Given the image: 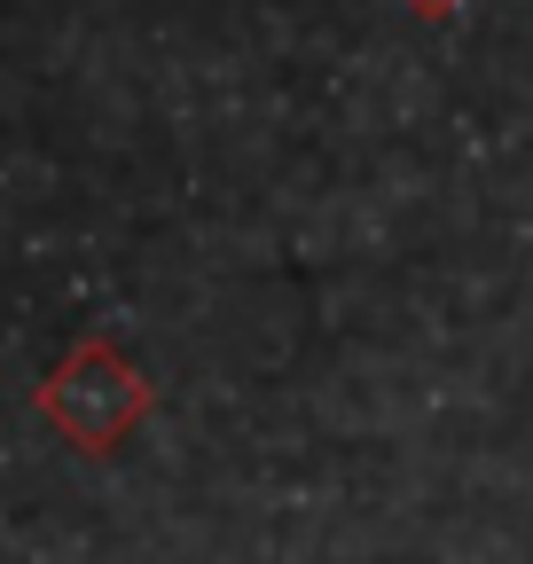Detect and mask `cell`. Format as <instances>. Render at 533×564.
<instances>
[{
	"mask_svg": "<svg viewBox=\"0 0 533 564\" xmlns=\"http://www.w3.org/2000/svg\"><path fill=\"white\" fill-rule=\"evenodd\" d=\"M150 408V384L133 377L118 352H102V345H87L72 369H63V384L47 392V415H63V432H72L79 447H102V440H118L133 415Z\"/></svg>",
	"mask_w": 533,
	"mask_h": 564,
	"instance_id": "cell-1",
	"label": "cell"
},
{
	"mask_svg": "<svg viewBox=\"0 0 533 564\" xmlns=\"http://www.w3.org/2000/svg\"><path fill=\"white\" fill-rule=\"evenodd\" d=\"M400 9H409V17H424V24H447V17H463V9H471V0H400Z\"/></svg>",
	"mask_w": 533,
	"mask_h": 564,
	"instance_id": "cell-2",
	"label": "cell"
}]
</instances>
